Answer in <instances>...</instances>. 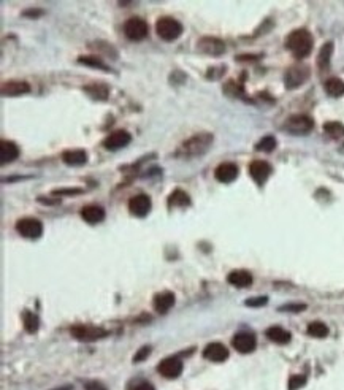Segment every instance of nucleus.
<instances>
[{
    "instance_id": "f257e3e1",
    "label": "nucleus",
    "mask_w": 344,
    "mask_h": 390,
    "mask_svg": "<svg viewBox=\"0 0 344 390\" xmlns=\"http://www.w3.org/2000/svg\"><path fill=\"white\" fill-rule=\"evenodd\" d=\"M313 35L306 29H297L290 32L286 38V48L293 54L295 59H305L313 51Z\"/></svg>"
},
{
    "instance_id": "f03ea898",
    "label": "nucleus",
    "mask_w": 344,
    "mask_h": 390,
    "mask_svg": "<svg viewBox=\"0 0 344 390\" xmlns=\"http://www.w3.org/2000/svg\"><path fill=\"white\" fill-rule=\"evenodd\" d=\"M212 140H214V137L211 134H206V132L192 135L189 140H186L181 146H179L176 151V156L181 159L199 157L209 149V146L212 144Z\"/></svg>"
},
{
    "instance_id": "7ed1b4c3",
    "label": "nucleus",
    "mask_w": 344,
    "mask_h": 390,
    "mask_svg": "<svg viewBox=\"0 0 344 390\" xmlns=\"http://www.w3.org/2000/svg\"><path fill=\"white\" fill-rule=\"evenodd\" d=\"M156 32L163 41H175L183 34V24L170 16H163L156 23Z\"/></svg>"
},
{
    "instance_id": "20e7f679",
    "label": "nucleus",
    "mask_w": 344,
    "mask_h": 390,
    "mask_svg": "<svg viewBox=\"0 0 344 390\" xmlns=\"http://www.w3.org/2000/svg\"><path fill=\"white\" fill-rule=\"evenodd\" d=\"M313 127H314V121L309 116L295 115V116H290L284 122L283 130L287 134H292V135H308L311 130H313Z\"/></svg>"
},
{
    "instance_id": "39448f33",
    "label": "nucleus",
    "mask_w": 344,
    "mask_h": 390,
    "mask_svg": "<svg viewBox=\"0 0 344 390\" xmlns=\"http://www.w3.org/2000/svg\"><path fill=\"white\" fill-rule=\"evenodd\" d=\"M147 32H149V27H147V23L138 16L135 18H128L124 23V34L128 40L132 41H141L147 37Z\"/></svg>"
},
{
    "instance_id": "423d86ee",
    "label": "nucleus",
    "mask_w": 344,
    "mask_h": 390,
    "mask_svg": "<svg viewBox=\"0 0 344 390\" xmlns=\"http://www.w3.org/2000/svg\"><path fill=\"white\" fill-rule=\"evenodd\" d=\"M70 333L79 341H97L108 335L105 329L95 327V325H73L70 329Z\"/></svg>"
},
{
    "instance_id": "0eeeda50",
    "label": "nucleus",
    "mask_w": 344,
    "mask_h": 390,
    "mask_svg": "<svg viewBox=\"0 0 344 390\" xmlns=\"http://www.w3.org/2000/svg\"><path fill=\"white\" fill-rule=\"evenodd\" d=\"M309 78V67L300 63V65H293L286 72L284 76V84L287 89H297L300 88L305 81Z\"/></svg>"
},
{
    "instance_id": "6e6552de",
    "label": "nucleus",
    "mask_w": 344,
    "mask_h": 390,
    "mask_svg": "<svg viewBox=\"0 0 344 390\" xmlns=\"http://www.w3.org/2000/svg\"><path fill=\"white\" fill-rule=\"evenodd\" d=\"M16 230L27 240H37L43 233V224L35 218H24L16 222Z\"/></svg>"
},
{
    "instance_id": "1a4fd4ad",
    "label": "nucleus",
    "mask_w": 344,
    "mask_h": 390,
    "mask_svg": "<svg viewBox=\"0 0 344 390\" xmlns=\"http://www.w3.org/2000/svg\"><path fill=\"white\" fill-rule=\"evenodd\" d=\"M197 50L208 56H221L225 53V43L216 37H202L197 41Z\"/></svg>"
},
{
    "instance_id": "9d476101",
    "label": "nucleus",
    "mask_w": 344,
    "mask_h": 390,
    "mask_svg": "<svg viewBox=\"0 0 344 390\" xmlns=\"http://www.w3.org/2000/svg\"><path fill=\"white\" fill-rule=\"evenodd\" d=\"M157 371L160 373L163 378L176 379L183 373V362L179 360L178 357H167V359H163L159 363Z\"/></svg>"
},
{
    "instance_id": "9b49d317",
    "label": "nucleus",
    "mask_w": 344,
    "mask_h": 390,
    "mask_svg": "<svg viewBox=\"0 0 344 390\" xmlns=\"http://www.w3.org/2000/svg\"><path fill=\"white\" fill-rule=\"evenodd\" d=\"M130 140H132V137H130L127 130H114V132H111L103 140V146L110 151H118V149L125 148V146L130 143Z\"/></svg>"
},
{
    "instance_id": "f8f14e48",
    "label": "nucleus",
    "mask_w": 344,
    "mask_h": 390,
    "mask_svg": "<svg viewBox=\"0 0 344 390\" xmlns=\"http://www.w3.org/2000/svg\"><path fill=\"white\" fill-rule=\"evenodd\" d=\"M128 211L137 218H144L151 211V199L146 193H138L128 202Z\"/></svg>"
},
{
    "instance_id": "ddd939ff",
    "label": "nucleus",
    "mask_w": 344,
    "mask_h": 390,
    "mask_svg": "<svg viewBox=\"0 0 344 390\" xmlns=\"http://www.w3.org/2000/svg\"><path fill=\"white\" fill-rule=\"evenodd\" d=\"M232 344L233 348L241 352V354H249L255 349L257 346V339L252 333L249 332H241V333H236L232 339Z\"/></svg>"
},
{
    "instance_id": "4468645a",
    "label": "nucleus",
    "mask_w": 344,
    "mask_h": 390,
    "mask_svg": "<svg viewBox=\"0 0 344 390\" xmlns=\"http://www.w3.org/2000/svg\"><path fill=\"white\" fill-rule=\"evenodd\" d=\"M249 175L259 186H262L271 175V165L265 160H254L249 165Z\"/></svg>"
},
{
    "instance_id": "2eb2a0df",
    "label": "nucleus",
    "mask_w": 344,
    "mask_h": 390,
    "mask_svg": "<svg viewBox=\"0 0 344 390\" xmlns=\"http://www.w3.org/2000/svg\"><path fill=\"white\" fill-rule=\"evenodd\" d=\"M238 167L235 164H232V162H224V164H221L216 170H214V176L216 180L219 183H233L236 178H238Z\"/></svg>"
},
{
    "instance_id": "dca6fc26",
    "label": "nucleus",
    "mask_w": 344,
    "mask_h": 390,
    "mask_svg": "<svg viewBox=\"0 0 344 390\" xmlns=\"http://www.w3.org/2000/svg\"><path fill=\"white\" fill-rule=\"evenodd\" d=\"M203 357L206 360L219 363L228 359V349L221 343H209L203 351Z\"/></svg>"
},
{
    "instance_id": "f3484780",
    "label": "nucleus",
    "mask_w": 344,
    "mask_h": 390,
    "mask_svg": "<svg viewBox=\"0 0 344 390\" xmlns=\"http://www.w3.org/2000/svg\"><path fill=\"white\" fill-rule=\"evenodd\" d=\"M175 305V294L173 292H160V294H157L154 297V310L159 313V314H165L168 313L171 308Z\"/></svg>"
},
{
    "instance_id": "a211bd4d",
    "label": "nucleus",
    "mask_w": 344,
    "mask_h": 390,
    "mask_svg": "<svg viewBox=\"0 0 344 390\" xmlns=\"http://www.w3.org/2000/svg\"><path fill=\"white\" fill-rule=\"evenodd\" d=\"M81 218L88 224H98L105 219V209L98 205H88L81 209Z\"/></svg>"
},
{
    "instance_id": "6ab92c4d",
    "label": "nucleus",
    "mask_w": 344,
    "mask_h": 390,
    "mask_svg": "<svg viewBox=\"0 0 344 390\" xmlns=\"http://www.w3.org/2000/svg\"><path fill=\"white\" fill-rule=\"evenodd\" d=\"M227 281H228V284L240 287V289L249 287L252 284V274L246 270H235L227 276Z\"/></svg>"
},
{
    "instance_id": "aec40b11",
    "label": "nucleus",
    "mask_w": 344,
    "mask_h": 390,
    "mask_svg": "<svg viewBox=\"0 0 344 390\" xmlns=\"http://www.w3.org/2000/svg\"><path fill=\"white\" fill-rule=\"evenodd\" d=\"M62 160L67 165L72 167H81L88 162V154L83 149H69L62 153Z\"/></svg>"
},
{
    "instance_id": "412c9836",
    "label": "nucleus",
    "mask_w": 344,
    "mask_h": 390,
    "mask_svg": "<svg viewBox=\"0 0 344 390\" xmlns=\"http://www.w3.org/2000/svg\"><path fill=\"white\" fill-rule=\"evenodd\" d=\"M19 157V148L13 141L4 140L0 143V162L2 164H10V162L16 160Z\"/></svg>"
},
{
    "instance_id": "4be33fe9",
    "label": "nucleus",
    "mask_w": 344,
    "mask_h": 390,
    "mask_svg": "<svg viewBox=\"0 0 344 390\" xmlns=\"http://www.w3.org/2000/svg\"><path fill=\"white\" fill-rule=\"evenodd\" d=\"M30 91V86L26 81H8L2 86V94L8 97H18L23 94H27Z\"/></svg>"
},
{
    "instance_id": "5701e85b",
    "label": "nucleus",
    "mask_w": 344,
    "mask_h": 390,
    "mask_svg": "<svg viewBox=\"0 0 344 390\" xmlns=\"http://www.w3.org/2000/svg\"><path fill=\"white\" fill-rule=\"evenodd\" d=\"M267 338L276 344H287V343H290L292 335L287 330H284L283 327H270L267 330Z\"/></svg>"
},
{
    "instance_id": "b1692460",
    "label": "nucleus",
    "mask_w": 344,
    "mask_h": 390,
    "mask_svg": "<svg viewBox=\"0 0 344 390\" xmlns=\"http://www.w3.org/2000/svg\"><path fill=\"white\" fill-rule=\"evenodd\" d=\"M325 92L330 97H341L344 94V81L339 78H330L325 81Z\"/></svg>"
},
{
    "instance_id": "393cba45",
    "label": "nucleus",
    "mask_w": 344,
    "mask_h": 390,
    "mask_svg": "<svg viewBox=\"0 0 344 390\" xmlns=\"http://www.w3.org/2000/svg\"><path fill=\"white\" fill-rule=\"evenodd\" d=\"M190 205V197L181 189H176L170 193L168 197V206H189Z\"/></svg>"
},
{
    "instance_id": "a878e982",
    "label": "nucleus",
    "mask_w": 344,
    "mask_h": 390,
    "mask_svg": "<svg viewBox=\"0 0 344 390\" xmlns=\"http://www.w3.org/2000/svg\"><path fill=\"white\" fill-rule=\"evenodd\" d=\"M84 92L88 95H91L92 99H95V100H105L108 97V94H110V88L106 84H100V83L98 84H89V86L84 88Z\"/></svg>"
},
{
    "instance_id": "bb28decb",
    "label": "nucleus",
    "mask_w": 344,
    "mask_h": 390,
    "mask_svg": "<svg viewBox=\"0 0 344 390\" xmlns=\"http://www.w3.org/2000/svg\"><path fill=\"white\" fill-rule=\"evenodd\" d=\"M332 53H333V43H332V41L325 43V45L320 48V53H319V57H317L319 69H327V67H329Z\"/></svg>"
},
{
    "instance_id": "cd10ccee",
    "label": "nucleus",
    "mask_w": 344,
    "mask_h": 390,
    "mask_svg": "<svg viewBox=\"0 0 344 390\" xmlns=\"http://www.w3.org/2000/svg\"><path fill=\"white\" fill-rule=\"evenodd\" d=\"M23 320H24V329L29 333H35L40 327V319L37 314L30 313V311H24L23 314Z\"/></svg>"
},
{
    "instance_id": "c85d7f7f",
    "label": "nucleus",
    "mask_w": 344,
    "mask_h": 390,
    "mask_svg": "<svg viewBox=\"0 0 344 390\" xmlns=\"http://www.w3.org/2000/svg\"><path fill=\"white\" fill-rule=\"evenodd\" d=\"M78 62L83 63V65H88V67H92V69L106 70V72L110 70L108 65H106L102 59H98V57H95V56H81V57H78Z\"/></svg>"
},
{
    "instance_id": "c756f323",
    "label": "nucleus",
    "mask_w": 344,
    "mask_h": 390,
    "mask_svg": "<svg viewBox=\"0 0 344 390\" xmlns=\"http://www.w3.org/2000/svg\"><path fill=\"white\" fill-rule=\"evenodd\" d=\"M324 132L333 140H339L341 137H344V127L339 122H325Z\"/></svg>"
},
{
    "instance_id": "7c9ffc66",
    "label": "nucleus",
    "mask_w": 344,
    "mask_h": 390,
    "mask_svg": "<svg viewBox=\"0 0 344 390\" xmlns=\"http://www.w3.org/2000/svg\"><path fill=\"white\" fill-rule=\"evenodd\" d=\"M308 335L314 338H325L329 335V327L324 322H311L308 325Z\"/></svg>"
},
{
    "instance_id": "2f4dec72",
    "label": "nucleus",
    "mask_w": 344,
    "mask_h": 390,
    "mask_svg": "<svg viewBox=\"0 0 344 390\" xmlns=\"http://www.w3.org/2000/svg\"><path fill=\"white\" fill-rule=\"evenodd\" d=\"M274 148H276V138L271 137V135L264 137L255 144V149L257 151H264V153H271Z\"/></svg>"
},
{
    "instance_id": "473e14b6",
    "label": "nucleus",
    "mask_w": 344,
    "mask_h": 390,
    "mask_svg": "<svg viewBox=\"0 0 344 390\" xmlns=\"http://www.w3.org/2000/svg\"><path fill=\"white\" fill-rule=\"evenodd\" d=\"M224 92L227 95H230V97H243L244 95L243 86L235 83V81H228V83L224 86Z\"/></svg>"
},
{
    "instance_id": "72a5a7b5",
    "label": "nucleus",
    "mask_w": 344,
    "mask_h": 390,
    "mask_svg": "<svg viewBox=\"0 0 344 390\" xmlns=\"http://www.w3.org/2000/svg\"><path fill=\"white\" fill-rule=\"evenodd\" d=\"M306 384V376L303 375H295L289 379V390H298Z\"/></svg>"
},
{
    "instance_id": "f704fd0d",
    "label": "nucleus",
    "mask_w": 344,
    "mask_h": 390,
    "mask_svg": "<svg viewBox=\"0 0 344 390\" xmlns=\"http://www.w3.org/2000/svg\"><path fill=\"white\" fill-rule=\"evenodd\" d=\"M267 303H268V297H254V298H248V300H246V306H249V308L265 306Z\"/></svg>"
},
{
    "instance_id": "c9c22d12",
    "label": "nucleus",
    "mask_w": 344,
    "mask_h": 390,
    "mask_svg": "<svg viewBox=\"0 0 344 390\" xmlns=\"http://www.w3.org/2000/svg\"><path fill=\"white\" fill-rule=\"evenodd\" d=\"M151 354V346H144V348H141L137 354H135V357H134V362H141V360H144L147 355Z\"/></svg>"
},
{
    "instance_id": "e433bc0d",
    "label": "nucleus",
    "mask_w": 344,
    "mask_h": 390,
    "mask_svg": "<svg viewBox=\"0 0 344 390\" xmlns=\"http://www.w3.org/2000/svg\"><path fill=\"white\" fill-rule=\"evenodd\" d=\"M305 305H286L281 306V311H290V313H297V311H303L305 310Z\"/></svg>"
},
{
    "instance_id": "4c0bfd02",
    "label": "nucleus",
    "mask_w": 344,
    "mask_h": 390,
    "mask_svg": "<svg viewBox=\"0 0 344 390\" xmlns=\"http://www.w3.org/2000/svg\"><path fill=\"white\" fill-rule=\"evenodd\" d=\"M86 388H88V390H106V387H105L103 384L97 382V381L88 382V384H86Z\"/></svg>"
},
{
    "instance_id": "58836bf2",
    "label": "nucleus",
    "mask_w": 344,
    "mask_h": 390,
    "mask_svg": "<svg viewBox=\"0 0 344 390\" xmlns=\"http://www.w3.org/2000/svg\"><path fill=\"white\" fill-rule=\"evenodd\" d=\"M134 390H154V387L149 382H140L138 385H135Z\"/></svg>"
},
{
    "instance_id": "ea45409f",
    "label": "nucleus",
    "mask_w": 344,
    "mask_h": 390,
    "mask_svg": "<svg viewBox=\"0 0 344 390\" xmlns=\"http://www.w3.org/2000/svg\"><path fill=\"white\" fill-rule=\"evenodd\" d=\"M259 56H248V54H244V56H238L236 59L238 60H246V59H248V60H254V59H257Z\"/></svg>"
},
{
    "instance_id": "a19ab883",
    "label": "nucleus",
    "mask_w": 344,
    "mask_h": 390,
    "mask_svg": "<svg viewBox=\"0 0 344 390\" xmlns=\"http://www.w3.org/2000/svg\"><path fill=\"white\" fill-rule=\"evenodd\" d=\"M79 192L81 190H73V189L72 190L70 189L69 190H54V193H79Z\"/></svg>"
},
{
    "instance_id": "79ce46f5",
    "label": "nucleus",
    "mask_w": 344,
    "mask_h": 390,
    "mask_svg": "<svg viewBox=\"0 0 344 390\" xmlns=\"http://www.w3.org/2000/svg\"><path fill=\"white\" fill-rule=\"evenodd\" d=\"M53 390H72L70 385H65V387H59V388H53Z\"/></svg>"
}]
</instances>
